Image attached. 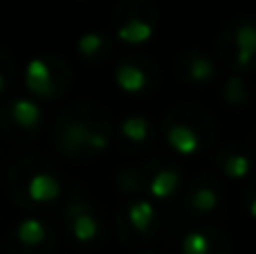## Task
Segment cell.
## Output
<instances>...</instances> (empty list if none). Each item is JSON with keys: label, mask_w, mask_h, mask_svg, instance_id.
<instances>
[{"label": "cell", "mask_w": 256, "mask_h": 254, "mask_svg": "<svg viewBox=\"0 0 256 254\" xmlns=\"http://www.w3.org/2000/svg\"><path fill=\"white\" fill-rule=\"evenodd\" d=\"M225 56L234 72L256 70V20L250 16L234 18L220 36Z\"/></svg>", "instance_id": "1"}, {"label": "cell", "mask_w": 256, "mask_h": 254, "mask_svg": "<svg viewBox=\"0 0 256 254\" xmlns=\"http://www.w3.org/2000/svg\"><path fill=\"white\" fill-rule=\"evenodd\" d=\"M115 32L130 45L150 40L155 34V7L148 0H122L115 12Z\"/></svg>", "instance_id": "2"}, {"label": "cell", "mask_w": 256, "mask_h": 254, "mask_svg": "<svg viewBox=\"0 0 256 254\" xmlns=\"http://www.w3.org/2000/svg\"><path fill=\"white\" fill-rule=\"evenodd\" d=\"M56 142L66 156H94V153H102L108 146V133L102 126L86 124L81 120L68 122V124L61 122L56 130Z\"/></svg>", "instance_id": "3"}, {"label": "cell", "mask_w": 256, "mask_h": 254, "mask_svg": "<svg viewBox=\"0 0 256 254\" xmlns=\"http://www.w3.org/2000/svg\"><path fill=\"white\" fill-rule=\"evenodd\" d=\"M207 130H214V124L204 115L200 120H194V117L180 120L173 112V117L166 120V124H164V138H166L168 146L176 153H180V156H196L202 148H207L209 144Z\"/></svg>", "instance_id": "4"}, {"label": "cell", "mask_w": 256, "mask_h": 254, "mask_svg": "<svg viewBox=\"0 0 256 254\" xmlns=\"http://www.w3.org/2000/svg\"><path fill=\"white\" fill-rule=\"evenodd\" d=\"M222 187L216 176H200L186 192V207L194 216H209L220 210Z\"/></svg>", "instance_id": "5"}, {"label": "cell", "mask_w": 256, "mask_h": 254, "mask_svg": "<svg viewBox=\"0 0 256 254\" xmlns=\"http://www.w3.org/2000/svg\"><path fill=\"white\" fill-rule=\"evenodd\" d=\"M54 66H56V61H54V58H45V56L34 58V61L27 63L25 84H27V88H30L32 94L50 99V97L61 92L63 86H58L61 72L54 70Z\"/></svg>", "instance_id": "6"}, {"label": "cell", "mask_w": 256, "mask_h": 254, "mask_svg": "<svg viewBox=\"0 0 256 254\" xmlns=\"http://www.w3.org/2000/svg\"><path fill=\"white\" fill-rule=\"evenodd\" d=\"M230 238L218 228L191 230L182 238V254H230Z\"/></svg>", "instance_id": "7"}, {"label": "cell", "mask_w": 256, "mask_h": 254, "mask_svg": "<svg viewBox=\"0 0 256 254\" xmlns=\"http://www.w3.org/2000/svg\"><path fill=\"white\" fill-rule=\"evenodd\" d=\"M176 70L180 74V79L189 81V84H212L218 76V68L207 54L189 50V52H182L180 58L176 63Z\"/></svg>", "instance_id": "8"}, {"label": "cell", "mask_w": 256, "mask_h": 254, "mask_svg": "<svg viewBox=\"0 0 256 254\" xmlns=\"http://www.w3.org/2000/svg\"><path fill=\"white\" fill-rule=\"evenodd\" d=\"M153 70L135 58H126L117 66V84L128 94H142L153 88Z\"/></svg>", "instance_id": "9"}, {"label": "cell", "mask_w": 256, "mask_h": 254, "mask_svg": "<svg viewBox=\"0 0 256 254\" xmlns=\"http://www.w3.org/2000/svg\"><path fill=\"white\" fill-rule=\"evenodd\" d=\"M68 228H70L72 236L81 243H90L99 236L102 228L99 220L84 202H74L72 207H68Z\"/></svg>", "instance_id": "10"}, {"label": "cell", "mask_w": 256, "mask_h": 254, "mask_svg": "<svg viewBox=\"0 0 256 254\" xmlns=\"http://www.w3.org/2000/svg\"><path fill=\"white\" fill-rule=\"evenodd\" d=\"M216 166L227 180H248L252 176L250 156L232 146H225L216 153Z\"/></svg>", "instance_id": "11"}, {"label": "cell", "mask_w": 256, "mask_h": 254, "mask_svg": "<svg viewBox=\"0 0 256 254\" xmlns=\"http://www.w3.org/2000/svg\"><path fill=\"white\" fill-rule=\"evenodd\" d=\"M180 171L176 166H162L148 180V194L158 200H168L180 187Z\"/></svg>", "instance_id": "12"}, {"label": "cell", "mask_w": 256, "mask_h": 254, "mask_svg": "<svg viewBox=\"0 0 256 254\" xmlns=\"http://www.w3.org/2000/svg\"><path fill=\"white\" fill-rule=\"evenodd\" d=\"M155 218H158L155 207H153V202H148V200H135V202H130L126 210V220L130 223V228L135 230L140 236H150Z\"/></svg>", "instance_id": "13"}, {"label": "cell", "mask_w": 256, "mask_h": 254, "mask_svg": "<svg viewBox=\"0 0 256 254\" xmlns=\"http://www.w3.org/2000/svg\"><path fill=\"white\" fill-rule=\"evenodd\" d=\"M50 228L38 218H25L14 230V238L25 248H38L50 238Z\"/></svg>", "instance_id": "14"}, {"label": "cell", "mask_w": 256, "mask_h": 254, "mask_svg": "<svg viewBox=\"0 0 256 254\" xmlns=\"http://www.w3.org/2000/svg\"><path fill=\"white\" fill-rule=\"evenodd\" d=\"M9 112H12L14 124H18V128L22 130H36L40 126V117H43L40 108L27 97H18L9 106Z\"/></svg>", "instance_id": "15"}, {"label": "cell", "mask_w": 256, "mask_h": 254, "mask_svg": "<svg viewBox=\"0 0 256 254\" xmlns=\"http://www.w3.org/2000/svg\"><path fill=\"white\" fill-rule=\"evenodd\" d=\"M27 192H30V198L34 202H50V200H56L58 198L61 184H58V180L50 174H34L30 178Z\"/></svg>", "instance_id": "16"}, {"label": "cell", "mask_w": 256, "mask_h": 254, "mask_svg": "<svg viewBox=\"0 0 256 254\" xmlns=\"http://www.w3.org/2000/svg\"><path fill=\"white\" fill-rule=\"evenodd\" d=\"M120 130L126 142L135 144V146H148V142L153 140V128H150L148 120H144V117H128V120L122 122Z\"/></svg>", "instance_id": "17"}, {"label": "cell", "mask_w": 256, "mask_h": 254, "mask_svg": "<svg viewBox=\"0 0 256 254\" xmlns=\"http://www.w3.org/2000/svg\"><path fill=\"white\" fill-rule=\"evenodd\" d=\"M222 99H225L230 106H245L250 99V86L248 81L240 76V72H232L225 79V86H222Z\"/></svg>", "instance_id": "18"}, {"label": "cell", "mask_w": 256, "mask_h": 254, "mask_svg": "<svg viewBox=\"0 0 256 254\" xmlns=\"http://www.w3.org/2000/svg\"><path fill=\"white\" fill-rule=\"evenodd\" d=\"M79 52L84 58L92 61V58H106L110 52V43L106 40V36L102 34H84L79 40Z\"/></svg>", "instance_id": "19"}, {"label": "cell", "mask_w": 256, "mask_h": 254, "mask_svg": "<svg viewBox=\"0 0 256 254\" xmlns=\"http://www.w3.org/2000/svg\"><path fill=\"white\" fill-rule=\"evenodd\" d=\"M254 184H256V180H254ZM248 212H250V216L256 220V189H250L248 192Z\"/></svg>", "instance_id": "20"}, {"label": "cell", "mask_w": 256, "mask_h": 254, "mask_svg": "<svg viewBox=\"0 0 256 254\" xmlns=\"http://www.w3.org/2000/svg\"><path fill=\"white\" fill-rule=\"evenodd\" d=\"M4 79H7V72H4V68L0 66V92L4 90Z\"/></svg>", "instance_id": "21"}]
</instances>
